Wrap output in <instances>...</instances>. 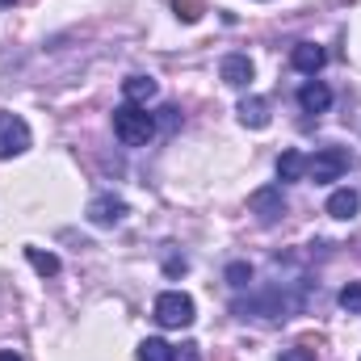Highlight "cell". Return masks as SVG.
Segmentation results:
<instances>
[{"mask_svg":"<svg viewBox=\"0 0 361 361\" xmlns=\"http://www.w3.org/2000/svg\"><path fill=\"white\" fill-rule=\"evenodd\" d=\"M281 361H315V349L311 345H294V349H286Z\"/></svg>","mask_w":361,"mask_h":361,"instance_id":"d6986e66","label":"cell"},{"mask_svg":"<svg viewBox=\"0 0 361 361\" xmlns=\"http://www.w3.org/2000/svg\"><path fill=\"white\" fill-rule=\"evenodd\" d=\"M324 59H328V55H324V47H315V42H298L294 55H290V63H294L298 72H307V76H315V72L324 68Z\"/></svg>","mask_w":361,"mask_h":361,"instance_id":"30bf717a","label":"cell"},{"mask_svg":"<svg viewBox=\"0 0 361 361\" xmlns=\"http://www.w3.org/2000/svg\"><path fill=\"white\" fill-rule=\"evenodd\" d=\"M298 105H302L307 114H324V109L332 105V89L319 85V80H307V85L298 89Z\"/></svg>","mask_w":361,"mask_h":361,"instance_id":"9c48e42d","label":"cell"},{"mask_svg":"<svg viewBox=\"0 0 361 361\" xmlns=\"http://www.w3.org/2000/svg\"><path fill=\"white\" fill-rule=\"evenodd\" d=\"M219 76H223V85H231V89H248L252 76H257V68H252L248 55H227V59L219 63Z\"/></svg>","mask_w":361,"mask_h":361,"instance_id":"52a82bcc","label":"cell"},{"mask_svg":"<svg viewBox=\"0 0 361 361\" xmlns=\"http://www.w3.org/2000/svg\"><path fill=\"white\" fill-rule=\"evenodd\" d=\"M30 147V126L21 114H0V160H13Z\"/></svg>","mask_w":361,"mask_h":361,"instance_id":"277c9868","label":"cell"},{"mask_svg":"<svg viewBox=\"0 0 361 361\" xmlns=\"http://www.w3.org/2000/svg\"><path fill=\"white\" fill-rule=\"evenodd\" d=\"M85 214H89L92 227H118V223L126 219V202H122V197H114V193H97Z\"/></svg>","mask_w":361,"mask_h":361,"instance_id":"8992f818","label":"cell"},{"mask_svg":"<svg viewBox=\"0 0 361 361\" xmlns=\"http://www.w3.org/2000/svg\"><path fill=\"white\" fill-rule=\"evenodd\" d=\"M0 361H21V353H13V349H0Z\"/></svg>","mask_w":361,"mask_h":361,"instance_id":"603a6c76","label":"cell"},{"mask_svg":"<svg viewBox=\"0 0 361 361\" xmlns=\"http://www.w3.org/2000/svg\"><path fill=\"white\" fill-rule=\"evenodd\" d=\"M173 13H177L185 25H193V21H202V13H206V0H173Z\"/></svg>","mask_w":361,"mask_h":361,"instance_id":"2e32d148","label":"cell"},{"mask_svg":"<svg viewBox=\"0 0 361 361\" xmlns=\"http://www.w3.org/2000/svg\"><path fill=\"white\" fill-rule=\"evenodd\" d=\"M160 126H164V130H177L180 126V109L177 105H164V109H160Z\"/></svg>","mask_w":361,"mask_h":361,"instance_id":"ffe728a7","label":"cell"},{"mask_svg":"<svg viewBox=\"0 0 361 361\" xmlns=\"http://www.w3.org/2000/svg\"><path fill=\"white\" fill-rule=\"evenodd\" d=\"M8 4H17V0H0V8H8Z\"/></svg>","mask_w":361,"mask_h":361,"instance_id":"cb8c5ba5","label":"cell"},{"mask_svg":"<svg viewBox=\"0 0 361 361\" xmlns=\"http://www.w3.org/2000/svg\"><path fill=\"white\" fill-rule=\"evenodd\" d=\"M156 324H164V328H189L193 324V298L180 294V290H164L156 298Z\"/></svg>","mask_w":361,"mask_h":361,"instance_id":"3957f363","label":"cell"},{"mask_svg":"<svg viewBox=\"0 0 361 361\" xmlns=\"http://www.w3.org/2000/svg\"><path fill=\"white\" fill-rule=\"evenodd\" d=\"M25 261H30L34 269L42 273V277H55V273H59V257H55V252H42V248H25Z\"/></svg>","mask_w":361,"mask_h":361,"instance_id":"9a60e30c","label":"cell"},{"mask_svg":"<svg viewBox=\"0 0 361 361\" xmlns=\"http://www.w3.org/2000/svg\"><path fill=\"white\" fill-rule=\"evenodd\" d=\"M223 361H231V357H223Z\"/></svg>","mask_w":361,"mask_h":361,"instance_id":"d4e9b609","label":"cell"},{"mask_svg":"<svg viewBox=\"0 0 361 361\" xmlns=\"http://www.w3.org/2000/svg\"><path fill=\"white\" fill-rule=\"evenodd\" d=\"M341 307H345L349 315H361V281H349V286L341 290Z\"/></svg>","mask_w":361,"mask_h":361,"instance_id":"ac0fdd59","label":"cell"},{"mask_svg":"<svg viewBox=\"0 0 361 361\" xmlns=\"http://www.w3.org/2000/svg\"><path fill=\"white\" fill-rule=\"evenodd\" d=\"M139 361H177V349H173L169 341L152 336V341H143V345H139Z\"/></svg>","mask_w":361,"mask_h":361,"instance_id":"5bb4252c","label":"cell"},{"mask_svg":"<svg viewBox=\"0 0 361 361\" xmlns=\"http://www.w3.org/2000/svg\"><path fill=\"white\" fill-rule=\"evenodd\" d=\"M349 164H353V156H349L345 147H319V152L307 160V177L315 180V185H328V180L345 177Z\"/></svg>","mask_w":361,"mask_h":361,"instance_id":"7a4b0ae2","label":"cell"},{"mask_svg":"<svg viewBox=\"0 0 361 361\" xmlns=\"http://www.w3.org/2000/svg\"><path fill=\"white\" fill-rule=\"evenodd\" d=\"M185 353H180V361H197V345H180Z\"/></svg>","mask_w":361,"mask_h":361,"instance_id":"44dd1931","label":"cell"},{"mask_svg":"<svg viewBox=\"0 0 361 361\" xmlns=\"http://www.w3.org/2000/svg\"><path fill=\"white\" fill-rule=\"evenodd\" d=\"M235 114H240V122L252 126V130H265V126H269V101H265V97H244Z\"/></svg>","mask_w":361,"mask_h":361,"instance_id":"ba28073f","label":"cell"},{"mask_svg":"<svg viewBox=\"0 0 361 361\" xmlns=\"http://www.w3.org/2000/svg\"><path fill=\"white\" fill-rule=\"evenodd\" d=\"M302 173H307V156H302V152L290 147V152L277 156V177L281 180H302Z\"/></svg>","mask_w":361,"mask_h":361,"instance_id":"4fadbf2b","label":"cell"},{"mask_svg":"<svg viewBox=\"0 0 361 361\" xmlns=\"http://www.w3.org/2000/svg\"><path fill=\"white\" fill-rule=\"evenodd\" d=\"M357 210H361V197L353 189H336V193L328 197V214H332V219H353Z\"/></svg>","mask_w":361,"mask_h":361,"instance_id":"7c38bea8","label":"cell"},{"mask_svg":"<svg viewBox=\"0 0 361 361\" xmlns=\"http://www.w3.org/2000/svg\"><path fill=\"white\" fill-rule=\"evenodd\" d=\"M248 281H252V265H248V261H235V265H227V286H231V290H244Z\"/></svg>","mask_w":361,"mask_h":361,"instance_id":"e0dca14e","label":"cell"},{"mask_svg":"<svg viewBox=\"0 0 361 361\" xmlns=\"http://www.w3.org/2000/svg\"><path fill=\"white\" fill-rule=\"evenodd\" d=\"M114 135L126 143V147H143L152 135H156V118L143 109V105H118L114 109Z\"/></svg>","mask_w":361,"mask_h":361,"instance_id":"6da1fadb","label":"cell"},{"mask_svg":"<svg viewBox=\"0 0 361 361\" xmlns=\"http://www.w3.org/2000/svg\"><path fill=\"white\" fill-rule=\"evenodd\" d=\"M248 210H252L261 223H277V219L286 214V193H281V185H265V189H257V193L248 197Z\"/></svg>","mask_w":361,"mask_h":361,"instance_id":"5b68a950","label":"cell"},{"mask_svg":"<svg viewBox=\"0 0 361 361\" xmlns=\"http://www.w3.org/2000/svg\"><path fill=\"white\" fill-rule=\"evenodd\" d=\"M169 273H185V257H180V261L177 257H169Z\"/></svg>","mask_w":361,"mask_h":361,"instance_id":"7402d4cb","label":"cell"},{"mask_svg":"<svg viewBox=\"0 0 361 361\" xmlns=\"http://www.w3.org/2000/svg\"><path fill=\"white\" fill-rule=\"evenodd\" d=\"M156 92H160V85H156L152 76H126V80H122V97H126L130 105H147Z\"/></svg>","mask_w":361,"mask_h":361,"instance_id":"8fae6325","label":"cell"}]
</instances>
